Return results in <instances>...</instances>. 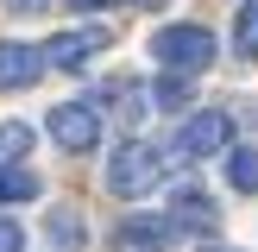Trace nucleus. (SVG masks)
Returning <instances> with one entry per match:
<instances>
[{
    "label": "nucleus",
    "instance_id": "obj_1",
    "mask_svg": "<svg viewBox=\"0 0 258 252\" xmlns=\"http://www.w3.org/2000/svg\"><path fill=\"white\" fill-rule=\"evenodd\" d=\"M164 183V151L158 145H145V139H126L120 151L107 158V189L113 196H145V189H158Z\"/></svg>",
    "mask_w": 258,
    "mask_h": 252
},
{
    "label": "nucleus",
    "instance_id": "obj_2",
    "mask_svg": "<svg viewBox=\"0 0 258 252\" xmlns=\"http://www.w3.org/2000/svg\"><path fill=\"white\" fill-rule=\"evenodd\" d=\"M214 50H221V44H214L208 25H164V32L151 38V57L170 63L176 76H202V70L214 63Z\"/></svg>",
    "mask_w": 258,
    "mask_h": 252
},
{
    "label": "nucleus",
    "instance_id": "obj_3",
    "mask_svg": "<svg viewBox=\"0 0 258 252\" xmlns=\"http://www.w3.org/2000/svg\"><path fill=\"white\" fill-rule=\"evenodd\" d=\"M50 139H57L63 151H95L101 145V113L88 107V101H63V107H50Z\"/></svg>",
    "mask_w": 258,
    "mask_h": 252
},
{
    "label": "nucleus",
    "instance_id": "obj_4",
    "mask_svg": "<svg viewBox=\"0 0 258 252\" xmlns=\"http://www.w3.org/2000/svg\"><path fill=\"white\" fill-rule=\"evenodd\" d=\"M227 145H233V113H221V107L196 113V120L176 133V158H214V151H227Z\"/></svg>",
    "mask_w": 258,
    "mask_h": 252
},
{
    "label": "nucleus",
    "instance_id": "obj_5",
    "mask_svg": "<svg viewBox=\"0 0 258 252\" xmlns=\"http://www.w3.org/2000/svg\"><path fill=\"white\" fill-rule=\"evenodd\" d=\"M95 50H107V32H101V25H88V32H57L44 44V63L50 70H82Z\"/></svg>",
    "mask_w": 258,
    "mask_h": 252
},
{
    "label": "nucleus",
    "instance_id": "obj_6",
    "mask_svg": "<svg viewBox=\"0 0 258 252\" xmlns=\"http://www.w3.org/2000/svg\"><path fill=\"white\" fill-rule=\"evenodd\" d=\"M44 76V50L19 44V38H0V88H32Z\"/></svg>",
    "mask_w": 258,
    "mask_h": 252
},
{
    "label": "nucleus",
    "instance_id": "obj_7",
    "mask_svg": "<svg viewBox=\"0 0 258 252\" xmlns=\"http://www.w3.org/2000/svg\"><path fill=\"white\" fill-rule=\"evenodd\" d=\"M176 233H183V227H176L170 214H133V221H120V239L126 246H145V252H164Z\"/></svg>",
    "mask_w": 258,
    "mask_h": 252
},
{
    "label": "nucleus",
    "instance_id": "obj_8",
    "mask_svg": "<svg viewBox=\"0 0 258 252\" xmlns=\"http://www.w3.org/2000/svg\"><path fill=\"white\" fill-rule=\"evenodd\" d=\"M170 221L189 227V233H214V221H221V214H214V202L202 196V189H176V196H170Z\"/></svg>",
    "mask_w": 258,
    "mask_h": 252
},
{
    "label": "nucleus",
    "instance_id": "obj_9",
    "mask_svg": "<svg viewBox=\"0 0 258 252\" xmlns=\"http://www.w3.org/2000/svg\"><path fill=\"white\" fill-rule=\"evenodd\" d=\"M227 183L239 196H258V145H233L227 151Z\"/></svg>",
    "mask_w": 258,
    "mask_h": 252
},
{
    "label": "nucleus",
    "instance_id": "obj_10",
    "mask_svg": "<svg viewBox=\"0 0 258 252\" xmlns=\"http://www.w3.org/2000/svg\"><path fill=\"white\" fill-rule=\"evenodd\" d=\"M50 239H57L63 252L88 246V227H82V214H76V208H57V214H50Z\"/></svg>",
    "mask_w": 258,
    "mask_h": 252
},
{
    "label": "nucleus",
    "instance_id": "obj_11",
    "mask_svg": "<svg viewBox=\"0 0 258 252\" xmlns=\"http://www.w3.org/2000/svg\"><path fill=\"white\" fill-rule=\"evenodd\" d=\"M233 50L258 63V0H246V7H239V19H233Z\"/></svg>",
    "mask_w": 258,
    "mask_h": 252
},
{
    "label": "nucleus",
    "instance_id": "obj_12",
    "mask_svg": "<svg viewBox=\"0 0 258 252\" xmlns=\"http://www.w3.org/2000/svg\"><path fill=\"white\" fill-rule=\"evenodd\" d=\"M32 196H38V176L19 164H0V202H32Z\"/></svg>",
    "mask_w": 258,
    "mask_h": 252
},
{
    "label": "nucleus",
    "instance_id": "obj_13",
    "mask_svg": "<svg viewBox=\"0 0 258 252\" xmlns=\"http://www.w3.org/2000/svg\"><path fill=\"white\" fill-rule=\"evenodd\" d=\"M25 151H32V126H19V120L0 126V164H19Z\"/></svg>",
    "mask_w": 258,
    "mask_h": 252
},
{
    "label": "nucleus",
    "instance_id": "obj_14",
    "mask_svg": "<svg viewBox=\"0 0 258 252\" xmlns=\"http://www.w3.org/2000/svg\"><path fill=\"white\" fill-rule=\"evenodd\" d=\"M151 95H158V107H183V101H189V82H183V76H164Z\"/></svg>",
    "mask_w": 258,
    "mask_h": 252
},
{
    "label": "nucleus",
    "instance_id": "obj_15",
    "mask_svg": "<svg viewBox=\"0 0 258 252\" xmlns=\"http://www.w3.org/2000/svg\"><path fill=\"white\" fill-rule=\"evenodd\" d=\"M0 252H25V227L0 214Z\"/></svg>",
    "mask_w": 258,
    "mask_h": 252
},
{
    "label": "nucleus",
    "instance_id": "obj_16",
    "mask_svg": "<svg viewBox=\"0 0 258 252\" xmlns=\"http://www.w3.org/2000/svg\"><path fill=\"white\" fill-rule=\"evenodd\" d=\"M13 13H44V0H7Z\"/></svg>",
    "mask_w": 258,
    "mask_h": 252
},
{
    "label": "nucleus",
    "instance_id": "obj_17",
    "mask_svg": "<svg viewBox=\"0 0 258 252\" xmlns=\"http://www.w3.org/2000/svg\"><path fill=\"white\" fill-rule=\"evenodd\" d=\"M70 7H76V13H95V7H107V0H70Z\"/></svg>",
    "mask_w": 258,
    "mask_h": 252
},
{
    "label": "nucleus",
    "instance_id": "obj_18",
    "mask_svg": "<svg viewBox=\"0 0 258 252\" xmlns=\"http://www.w3.org/2000/svg\"><path fill=\"white\" fill-rule=\"evenodd\" d=\"M139 7H158V0H139Z\"/></svg>",
    "mask_w": 258,
    "mask_h": 252
}]
</instances>
